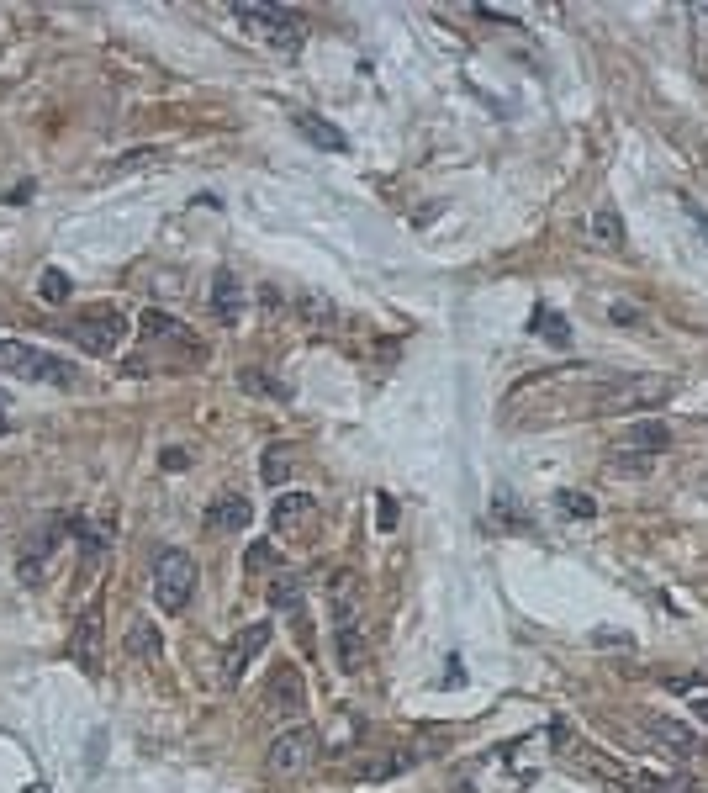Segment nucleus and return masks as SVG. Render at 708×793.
Segmentation results:
<instances>
[{
	"label": "nucleus",
	"mask_w": 708,
	"mask_h": 793,
	"mask_svg": "<svg viewBox=\"0 0 708 793\" xmlns=\"http://www.w3.org/2000/svg\"><path fill=\"white\" fill-rule=\"evenodd\" d=\"M127 656H143V661H164V640H159V624L154 619H133L127 624Z\"/></svg>",
	"instance_id": "obj_20"
},
{
	"label": "nucleus",
	"mask_w": 708,
	"mask_h": 793,
	"mask_svg": "<svg viewBox=\"0 0 708 793\" xmlns=\"http://www.w3.org/2000/svg\"><path fill=\"white\" fill-rule=\"evenodd\" d=\"M69 534V519H59V513H48L43 524H37L27 540H22V556H16V577H22V587H37L43 582V566L48 556L59 550V540Z\"/></svg>",
	"instance_id": "obj_7"
},
{
	"label": "nucleus",
	"mask_w": 708,
	"mask_h": 793,
	"mask_svg": "<svg viewBox=\"0 0 708 793\" xmlns=\"http://www.w3.org/2000/svg\"><path fill=\"white\" fill-rule=\"evenodd\" d=\"M212 312L222 323H238L244 318V281H238L233 270H217L212 275Z\"/></svg>",
	"instance_id": "obj_15"
},
{
	"label": "nucleus",
	"mask_w": 708,
	"mask_h": 793,
	"mask_svg": "<svg viewBox=\"0 0 708 793\" xmlns=\"http://www.w3.org/2000/svg\"><path fill=\"white\" fill-rule=\"evenodd\" d=\"M238 381H244V392H259V397H291V386L286 381H275V376H259V365H249V371H238Z\"/></svg>",
	"instance_id": "obj_31"
},
{
	"label": "nucleus",
	"mask_w": 708,
	"mask_h": 793,
	"mask_svg": "<svg viewBox=\"0 0 708 793\" xmlns=\"http://www.w3.org/2000/svg\"><path fill=\"white\" fill-rule=\"evenodd\" d=\"M487 529H492V534H497V529H529V513L513 503V492H497V497H492Z\"/></svg>",
	"instance_id": "obj_25"
},
{
	"label": "nucleus",
	"mask_w": 708,
	"mask_h": 793,
	"mask_svg": "<svg viewBox=\"0 0 708 793\" xmlns=\"http://www.w3.org/2000/svg\"><path fill=\"white\" fill-rule=\"evenodd\" d=\"M249 524H254L249 497H238V492L212 497V508H207V529H249Z\"/></svg>",
	"instance_id": "obj_16"
},
{
	"label": "nucleus",
	"mask_w": 708,
	"mask_h": 793,
	"mask_svg": "<svg viewBox=\"0 0 708 793\" xmlns=\"http://www.w3.org/2000/svg\"><path fill=\"white\" fill-rule=\"evenodd\" d=\"M11 429H16V423H11V418H6V408H0V439H6V434H11Z\"/></svg>",
	"instance_id": "obj_41"
},
{
	"label": "nucleus",
	"mask_w": 708,
	"mask_h": 793,
	"mask_svg": "<svg viewBox=\"0 0 708 793\" xmlns=\"http://www.w3.org/2000/svg\"><path fill=\"white\" fill-rule=\"evenodd\" d=\"M333 651H339V672H360V667H365L360 619H349V624H333Z\"/></svg>",
	"instance_id": "obj_19"
},
{
	"label": "nucleus",
	"mask_w": 708,
	"mask_h": 793,
	"mask_svg": "<svg viewBox=\"0 0 708 793\" xmlns=\"http://www.w3.org/2000/svg\"><path fill=\"white\" fill-rule=\"evenodd\" d=\"M693 714H698L703 725H708V693H703V698H693Z\"/></svg>",
	"instance_id": "obj_40"
},
{
	"label": "nucleus",
	"mask_w": 708,
	"mask_h": 793,
	"mask_svg": "<svg viewBox=\"0 0 708 793\" xmlns=\"http://www.w3.org/2000/svg\"><path fill=\"white\" fill-rule=\"evenodd\" d=\"M0 371L16 381H37V386H74V360L37 349L27 339H0Z\"/></svg>",
	"instance_id": "obj_1"
},
{
	"label": "nucleus",
	"mask_w": 708,
	"mask_h": 793,
	"mask_svg": "<svg viewBox=\"0 0 708 793\" xmlns=\"http://www.w3.org/2000/svg\"><path fill=\"white\" fill-rule=\"evenodd\" d=\"M296 318H302L307 328H318V334H339V328H349L344 312L333 307L323 291H302V297H296Z\"/></svg>",
	"instance_id": "obj_13"
},
{
	"label": "nucleus",
	"mask_w": 708,
	"mask_h": 793,
	"mask_svg": "<svg viewBox=\"0 0 708 793\" xmlns=\"http://www.w3.org/2000/svg\"><path fill=\"white\" fill-rule=\"evenodd\" d=\"M191 598H196V561L185 550H159L154 556V603L164 614H185Z\"/></svg>",
	"instance_id": "obj_5"
},
{
	"label": "nucleus",
	"mask_w": 708,
	"mask_h": 793,
	"mask_svg": "<svg viewBox=\"0 0 708 793\" xmlns=\"http://www.w3.org/2000/svg\"><path fill=\"white\" fill-rule=\"evenodd\" d=\"M592 645H629V635H608V630H598V635H592Z\"/></svg>",
	"instance_id": "obj_39"
},
{
	"label": "nucleus",
	"mask_w": 708,
	"mask_h": 793,
	"mask_svg": "<svg viewBox=\"0 0 708 793\" xmlns=\"http://www.w3.org/2000/svg\"><path fill=\"white\" fill-rule=\"evenodd\" d=\"M185 466H191V450H185V445L159 450V471H185Z\"/></svg>",
	"instance_id": "obj_35"
},
{
	"label": "nucleus",
	"mask_w": 708,
	"mask_h": 793,
	"mask_svg": "<svg viewBox=\"0 0 708 793\" xmlns=\"http://www.w3.org/2000/svg\"><path fill=\"white\" fill-rule=\"evenodd\" d=\"M233 16L254 32L259 43H270V48H281V53H296V48L307 43V22L296 11H286V6H249V0H238Z\"/></svg>",
	"instance_id": "obj_4"
},
{
	"label": "nucleus",
	"mask_w": 708,
	"mask_h": 793,
	"mask_svg": "<svg viewBox=\"0 0 708 793\" xmlns=\"http://www.w3.org/2000/svg\"><path fill=\"white\" fill-rule=\"evenodd\" d=\"M138 334H143V339H159V344H185V328L170 318V312H143V318H138Z\"/></svg>",
	"instance_id": "obj_26"
},
{
	"label": "nucleus",
	"mask_w": 708,
	"mask_h": 793,
	"mask_svg": "<svg viewBox=\"0 0 708 793\" xmlns=\"http://www.w3.org/2000/svg\"><path fill=\"white\" fill-rule=\"evenodd\" d=\"M629 445L645 450V455H661V450H672V429H666L661 418H645V423L629 429Z\"/></svg>",
	"instance_id": "obj_24"
},
{
	"label": "nucleus",
	"mask_w": 708,
	"mask_h": 793,
	"mask_svg": "<svg viewBox=\"0 0 708 793\" xmlns=\"http://www.w3.org/2000/svg\"><path fill=\"white\" fill-rule=\"evenodd\" d=\"M529 328L545 344H555V349H571V323H566V312H555L550 302H534V318H529Z\"/></svg>",
	"instance_id": "obj_18"
},
{
	"label": "nucleus",
	"mask_w": 708,
	"mask_h": 793,
	"mask_svg": "<svg viewBox=\"0 0 708 793\" xmlns=\"http://www.w3.org/2000/svg\"><path fill=\"white\" fill-rule=\"evenodd\" d=\"M318 751H323L318 730H312V725H291V730H281L270 741L265 767H270V778H302V772L318 762Z\"/></svg>",
	"instance_id": "obj_6"
},
{
	"label": "nucleus",
	"mask_w": 708,
	"mask_h": 793,
	"mask_svg": "<svg viewBox=\"0 0 708 793\" xmlns=\"http://www.w3.org/2000/svg\"><path fill=\"white\" fill-rule=\"evenodd\" d=\"M69 529H74V540H80V571H90L101 556H106V545H111V524H85V519H69Z\"/></svg>",
	"instance_id": "obj_17"
},
{
	"label": "nucleus",
	"mask_w": 708,
	"mask_h": 793,
	"mask_svg": "<svg viewBox=\"0 0 708 793\" xmlns=\"http://www.w3.org/2000/svg\"><path fill=\"white\" fill-rule=\"evenodd\" d=\"M666 688H672V693H698V688H703V672H693V677H666Z\"/></svg>",
	"instance_id": "obj_37"
},
{
	"label": "nucleus",
	"mask_w": 708,
	"mask_h": 793,
	"mask_svg": "<svg viewBox=\"0 0 708 793\" xmlns=\"http://www.w3.org/2000/svg\"><path fill=\"white\" fill-rule=\"evenodd\" d=\"M64 656H69L80 672H90V677L101 672V603H90L85 614L74 619V635H69V645H64Z\"/></svg>",
	"instance_id": "obj_9"
},
{
	"label": "nucleus",
	"mask_w": 708,
	"mask_h": 793,
	"mask_svg": "<svg viewBox=\"0 0 708 793\" xmlns=\"http://www.w3.org/2000/svg\"><path fill=\"white\" fill-rule=\"evenodd\" d=\"M376 524H381V534L397 529V497L391 492H376Z\"/></svg>",
	"instance_id": "obj_34"
},
{
	"label": "nucleus",
	"mask_w": 708,
	"mask_h": 793,
	"mask_svg": "<svg viewBox=\"0 0 708 793\" xmlns=\"http://www.w3.org/2000/svg\"><path fill=\"white\" fill-rule=\"evenodd\" d=\"M592 238H598L603 249H613V254H624V249H629V233H624L619 207H608V201H603V207L592 212Z\"/></svg>",
	"instance_id": "obj_21"
},
{
	"label": "nucleus",
	"mask_w": 708,
	"mask_h": 793,
	"mask_svg": "<svg viewBox=\"0 0 708 793\" xmlns=\"http://www.w3.org/2000/svg\"><path fill=\"white\" fill-rule=\"evenodd\" d=\"M143 164H159V149H133L117 159V170H143Z\"/></svg>",
	"instance_id": "obj_36"
},
{
	"label": "nucleus",
	"mask_w": 708,
	"mask_h": 793,
	"mask_svg": "<svg viewBox=\"0 0 708 793\" xmlns=\"http://www.w3.org/2000/svg\"><path fill=\"white\" fill-rule=\"evenodd\" d=\"M270 645V619L265 624H244V630L233 635V645H228V656H222V682H244V672H249V661L259 656Z\"/></svg>",
	"instance_id": "obj_10"
},
{
	"label": "nucleus",
	"mask_w": 708,
	"mask_h": 793,
	"mask_svg": "<svg viewBox=\"0 0 708 793\" xmlns=\"http://www.w3.org/2000/svg\"><path fill=\"white\" fill-rule=\"evenodd\" d=\"M677 386L666 376H624V381H608L598 397H592V413H656Z\"/></svg>",
	"instance_id": "obj_3"
},
{
	"label": "nucleus",
	"mask_w": 708,
	"mask_h": 793,
	"mask_svg": "<svg viewBox=\"0 0 708 793\" xmlns=\"http://www.w3.org/2000/svg\"><path fill=\"white\" fill-rule=\"evenodd\" d=\"M27 793H48V783H32V788H27Z\"/></svg>",
	"instance_id": "obj_42"
},
{
	"label": "nucleus",
	"mask_w": 708,
	"mask_h": 793,
	"mask_svg": "<svg viewBox=\"0 0 708 793\" xmlns=\"http://www.w3.org/2000/svg\"><path fill=\"white\" fill-rule=\"evenodd\" d=\"M312 513H318V497H312V492H281V497H275V508H270V529L275 534H296Z\"/></svg>",
	"instance_id": "obj_12"
},
{
	"label": "nucleus",
	"mask_w": 708,
	"mask_h": 793,
	"mask_svg": "<svg viewBox=\"0 0 708 793\" xmlns=\"http://www.w3.org/2000/svg\"><path fill=\"white\" fill-rule=\"evenodd\" d=\"M354 598H360V587H354V571H333V577H328L333 624H349V619H354Z\"/></svg>",
	"instance_id": "obj_23"
},
{
	"label": "nucleus",
	"mask_w": 708,
	"mask_h": 793,
	"mask_svg": "<svg viewBox=\"0 0 708 793\" xmlns=\"http://www.w3.org/2000/svg\"><path fill=\"white\" fill-rule=\"evenodd\" d=\"M265 709L275 719H302L307 714V682L296 667H275L270 682H265Z\"/></svg>",
	"instance_id": "obj_8"
},
{
	"label": "nucleus",
	"mask_w": 708,
	"mask_h": 793,
	"mask_svg": "<svg viewBox=\"0 0 708 793\" xmlns=\"http://www.w3.org/2000/svg\"><path fill=\"white\" fill-rule=\"evenodd\" d=\"M645 735H650L656 746L672 751L677 762H693V756H703V735H698L693 725H677V719H666V714L645 719Z\"/></svg>",
	"instance_id": "obj_11"
},
{
	"label": "nucleus",
	"mask_w": 708,
	"mask_h": 793,
	"mask_svg": "<svg viewBox=\"0 0 708 793\" xmlns=\"http://www.w3.org/2000/svg\"><path fill=\"white\" fill-rule=\"evenodd\" d=\"M629 788H635V793H693L682 778H650V772H645V778H635Z\"/></svg>",
	"instance_id": "obj_33"
},
{
	"label": "nucleus",
	"mask_w": 708,
	"mask_h": 793,
	"mask_svg": "<svg viewBox=\"0 0 708 793\" xmlns=\"http://www.w3.org/2000/svg\"><path fill=\"white\" fill-rule=\"evenodd\" d=\"M296 133H302L312 149H323V154H344V149H349V133H344V127H333V122L318 117V112H302V117H296Z\"/></svg>",
	"instance_id": "obj_14"
},
{
	"label": "nucleus",
	"mask_w": 708,
	"mask_h": 793,
	"mask_svg": "<svg viewBox=\"0 0 708 793\" xmlns=\"http://www.w3.org/2000/svg\"><path fill=\"white\" fill-rule=\"evenodd\" d=\"M682 212H687V217H693V228L703 233V244H708V212L698 207V201H682Z\"/></svg>",
	"instance_id": "obj_38"
},
{
	"label": "nucleus",
	"mask_w": 708,
	"mask_h": 793,
	"mask_svg": "<svg viewBox=\"0 0 708 793\" xmlns=\"http://www.w3.org/2000/svg\"><path fill=\"white\" fill-rule=\"evenodd\" d=\"M650 466H656V455H645L635 445H624V450L608 455V476H650Z\"/></svg>",
	"instance_id": "obj_27"
},
{
	"label": "nucleus",
	"mask_w": 708,
	"mask_h": 793,
	"mask_svg": "<svg viewBox=\"0 0 708 793\" xmlns=\"http://www.w3.org/2000/svg\"><path fill=\"white\" fill-rule=\"evenodd\" d=\"M291 466H296L291 450H286V445H270L265 460H259V482H265V487H281L286 476H291Z\"/></svg>",
	"instance_id": "obj_28"
},
{
	"label": "nucleus",
	"mask_w": 708,
	"mask_h": 793,
	"mask_svg": "<svg viewBox=\"0 0 708 793\" xmlns=\"http://www.w3.org/2000/svg\"><path fill=\"white\" fill-rule=\"evenodd\" d=\"M127 334H133V328H127V318H122V312L111 307V302L85 307V312H74V318L64 323V339L80 344L85 355H117Z\"/></svg>",
	"instance_id": "obj_2"
},
{
	"label": "nucleus",
	"mask_w": 708,
	"mask_h": 793,
	"mask_svg": "<svg viewBox=\"0 0 708 793\" xmlns=\"http://www.w3.org/2000/svg\"><path fill=\"white\" fill-rule=\"evenodd\" d=\"M302 603H307V577H296V571H281V577L270 582V608H275V614H296Z\"/></svg>",
	"instance_id": "obj_22"
},
{
	"label": "nucleus",
	"mask_w": 708,
	"mask_h": 793,
	"mask_svg": "<svg viewBox=\"0 0 708 793\" xmlns=\"http://www.w3.org/2000/svg\"><path fill=\"white\" fill-rule=\"evenodd\" d=\"M37 297H43V302H53V307H64V302L74 297V286H69V275H64V270H53V265H48V270H43V281H37Z\"/></svg>",
	"instance_id": "obj_30"
},
{
	"label": "nucleus",
	"mask_w": 708,
	"mask_h": 793,
	"mask_svg": "<svg viewBox=\"0 0 708 793\" xmlns=\"http://www.w3.org/2000/svg\"><path fill=\"white\" fill-rule=\"evenodd\" d=\"M275 566H281V550L265 545V540H254L249 556H244V571H249V577H259V571H275Z\"/></svg>",
	"instance_id": "obj_32"
},
{
	"label": "nucleus",
	"mask_w": 708,
	"mask_h": 793,
	"mask_svg": "<svg viewBox=\"0 0 708 793\" xmlns=\"http://www.w3.org/2000/svg\"><path fill=\"white\" fill-rule=\"evenodd\" d=\"M555 513H561V519H598V503H592L587 492H555Z\"/></svg>",
	"instance_id": "obj_29"
}]
</instances>
